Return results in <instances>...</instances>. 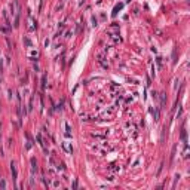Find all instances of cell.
I'll return each instance as SVG.
<instances>
[{
  "instance_id": "277c9868",
  "label": "cell",
  "mask_w": 190,
  "mask_h": 190,
  "mask_svg": "<svg viewBox=\"0 0 190 190\" xmlns=\"http://www.w3.org/2000/svg\"><path fill=\"white\" fill-rule=\"evenodd\" d=\"M11 171H12V177H14V180H16V177H18V171H16L15 162H11Z\"/></svg>"
},
{
  "instance_id": "7c38bea8",
  "label": "cell",
  "mask_w": 190,
  "mask_h": 190,
  "mask_svg": "<svg viewBox=\"0 0 190 190\" xmlns=\"http://www.w3.org/2000/svg\"><path fill=\"white\" fill-rule=\"evenodd\" d=\"M125 2H129V0H125Z\"/></svg>"
},
{
  "instance_id": "6da1fadb",
  "label": "cell",
  "mask_w": 190,
  "mask_h": 190,
  "mask_svg": "<svg viewBox=\"0 0 190 190\" xmlns=\"http://www.w3.org/2000/svg\"><path fill=\"white\" fill-rule=\"evenodd\" d=\"M11 9H12V15H14V27H18L19 25V12H21L19 2L18 0H12Z\"/></svg>"
},
{
  "instance_id": "7a4b0ae2",
  "label": "cell",
  "mask_w": 190,
  "mask_h": 190,
  "mask_svg": "<svg viewBox=\"0 0 190 190\" xmlns=\"http://www.w3.org/2000/svg\"><path fill=\"white\" fill-rule=\"evenodd\" d=\"M37 28V22H36V19H33L31 16L28 18V25H27V30L28 31H34Z\"/></svg>"
},
{
  "instance_id": "30bf717a",
  "label": "cell",
  "mask_w": 190,
  "mask_h": 190,
  "mask_svg": "<svg viewBox=\"0 0 190 190\" xmlns=\"http://www.w3.org/2000/svg\"><path fill=\"white\" fill-rule=\"evenodd\" d=\"M0 186H2V189H5V187H6V183L2 180V181H0Z\"/></svg>"
},
{
  "instance_id": "5b68a950",
  "label": "cell",
  "mask_w": 190,
  "mask_h": 190,
  "mask_svg": "<svg viewBox=\"0 0 190 190\" xmlns=\"http://www.w3.org/2000/svg\"><path fill=\"white\" fill-rule=\"evenodd\" d=\"M122 8H123V5H122V3H120V5H117V6L113 9V14H111V16H116V15H117V12H119Z\"/></svg>"
},
{
  "instance_id": "ba28073f",
  "label": "cell",
  "mask_w": 190,
  "mask_h": 190,
  "mask_svg": "<svg viewBox=\"0 0 190 190\" xmlns=\"http://www.w3.org/2000/svg\"><path fill=\"white\" fill-rule=\"evenodd\" d=\"M31 168H33V171H37V163H36L34 159H31Z\"/></svg>"
},
{
  "instance_id": "8fae6325",
  "label": "cell",
  "mask_w": 190,
  "mask_h": 190,
  "mask_svg": "<svg viewBox=\"0 0 190 190\" xmlns=\"http://www.w3.org/2000/svg\"><path fill=\"white\" fill-rule=\"evenodd\" d=\"M73 189H77V180H74V183H73Z\"/></svg>"
},
{
  "instance_id": "8992f818",
  "label": "cell",
  "mask_w": 190,
  "mask_h": 190,
  "mask_svg": "<svg viewBox=\"0 0 190 190\" xmlns=\"http://www.w3.org/2000/svg\"><path fill=\"white\" fill-rule=\"evenodd\" d=\"M71 134H70V125L68 123H65V137H70Z\"/></svg>"
},
{
  "instance_id": "9c48e42d",
  "label": "cell",
  "mask_w": 190,
  "mask_h": 190,
  "mask_svg": "<svg viewBox=\"0 0 190 190\" xmlns=\"http://www.w3.org/2000/svg\"><path fill=\"white\" fill-rule=\"evenodd\" d=\"M160 104H162V107L165 106V94H160Z\"/></svg>"
},
{
  "instance_id": "4fadbf2b",
  "label": "cell",
  "mask_w": 190,
  "mask_h": 190,
  "mask_svg": "<svg viewBox=\"0 0 190 190\" xmlns=\"http://www.w3.org/2000/svg\"><path fill=\"white\" fill-rule=\"evenodd\" d=\"M63 2H64V0H63Z\"/></svg>"
},
{
  "instance_id": "52a82bcc",
  "label": "cell",
  "mask_w": 190,
  "mask_h": 190,
  "mask_svg": "<svg viewBox=\"0 0 190 190\" xmlns=\"http://www.w3.org/2000/svg\"><path fill=\"white\" fill-rule=\"evenodd\" d=\"M153 116H155V120H159V110L158 109L153 110Z\"/></svg>"
},
{
  "instance_id": "3957f363",
  "label": "cell",
  "mask_w": 190,
  "mask_h": 190,
  "mask_svg": "<svg viewBox=\"0 0 190 190\" xmlns=\"http://www.w3.org/2000/svg\"><path fill=\"white\" fill-rule=\"evenodd\" d=\"M63 149L67 152V153H68V155H71V153H73V147H71V144H70V142L64 141L63 142Z\"/></svg>"
}]
</instances>
